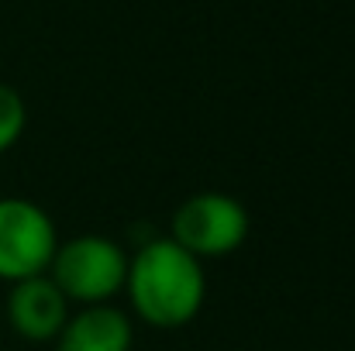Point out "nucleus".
<instances>
[{
  "label": "nucleus",
  "mask_w": 355,
  "mask_h": 351,
  "mask_svg": "<svg viewBox=\"0 0 355 351\" xmlns=\"http://www.w3.org/2000/svg\"><path fill=\"white\" fill-rule=\"evenodd\" d=\"M124 293L141 324L155 331H180L207 300V272L197 255L166 234L145 241L128 258Z\"/></svg>",
  "instance_id": "f257e3e1"
},
{
  "label": "nucleus",
  "mask_w": 355,
  "mask_h": 351,
  "mask_svg": "<svg viewBox=\"0 0 355 351\" xmlns=\"http://www.w3.org/2000/svg\"><path fill=\"white\" fill-rule=\"evenodd\" d=\"M49 276L76 307L114 303V296L124 293L128 251L107 234H80L73 241H59Z\"/></svg>",
  "instance_id": "f03ea898"
},
{
  "label": "nucleus",
  "mask_w": 355,
  "mask_h": 351,
  "mask_svg": "<svg viewBox=\"0 0 355 351\" xmlns=\"http://www.w3.org/2000/svg\"><path fill=\"white\" fill-rule=\"evenodd\" d=\"M169 237L190 255H197L200 262L225 258L238 251L248 237V210L241 200L218 190L193 193L173 210Z\"/></svg>",
  "instance_id": "7ed1b4c3"
},
{
  "label": "nucleus",
  "mask_w": 355,
  "mask_h": 351,
  "mask_svg": "<svg viewBox=\"0 0 355 351\" xmlns=\"http://www.w3.org/2000/svg\"><path fill=\"white\" fill-rule=\"evenodd\" d=\"M55 248H59L55 224L38 204L24 197H0V279L3 282H21L49 272Z\"/></svg>",
  "instance_id": "20e7f679"
},
{
  "label": "nucleus",
  "mask_w": 355,
  "mask_h": 351,
  "mask_svg": "<svg viewBox=\"0 0 355 351\" xmlns=\"http://www.w3.org/2000/svg\"><path fill=\"white\" fill-rule=\"evenodd\" d=\"M73 303L62 296V289L52 282L49 272L10 282L7 293V324L14 327V334H21L24 341H55L62 324L69 321Z\"/></svg>",
  "instance_id": "39448f33"
},
{
  "label": "nucleus",
  "mask_w": 355,
  "mask_h": 351,
  "mask_svg": "<svg viewBox=\"0 0 355 351\" xmlns=\"http://www.w3.org/2000/svg\"><path fill=\"white\" fill-rule=\"evenodd\" d=\"M131 317L114 303H94L69 314L55 338V351H131Z\"/></svg>",
  "instance_id": "423d86ee"
},
{
  "label": "nucleus",
  "mask_w": 355,
  "mask_h": 351,
  "mask_svg": "<svg viewBox=\"0 0 355 351\" xmlns=\"http://www.w3.org/2000/svg\"><path fill=\"white\" fill-rule=\"evenodd\" d=\"M24 124H28L24 97H21L14 87L0 83V155H3L10 145H17V138L24 134Z\"/></svg>",
  "instance_id": "0eeeda50"
}]
</instances>
